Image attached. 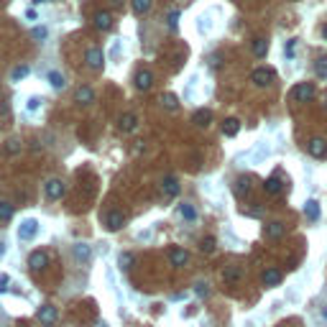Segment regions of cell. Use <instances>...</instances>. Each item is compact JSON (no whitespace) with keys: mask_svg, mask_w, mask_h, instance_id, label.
I'll list each match as a JSON object with an SVG mask.
<instances>
[{"mask_svg":"<svg viewBox=\"0 0 327 327\" xmlns=\"http://www.w3.org/2000/svg\"><path fill=\"white\" fill-rule=\"evenodd\" d=\"M192 123H195V126H197V128H207V126H210V123H212V112H210V110H205V108H202V110H197V112H195V115H192Z\"/></svg>","mask_w":327,"mask_h":327,"instance_id":"cell-23","label":"cell"},{"mask_svg":"<svg viewBox=\"0 0 327 327\" xmlns=\"http://www.w3.org/2000/svg\"><path fill=\"white\" fill-rule=\"evenodd\" d=\"M240 279H243V266H228L222 271V281H225V284H238Z\"/></svg>","mask_w":327,"mask_h":327,"instance_id":"cell-15","label":"cell"},{"mask_svg":"<svg viewBox=\"0 0 327 327\" xmlns=\"http://www.w3.org/2000/svg\"><path fill=\"white\" fill-rule=\"evenodd\" d=\"M41 103H44V100H41V97H28V105H26V108H28L31 112H36V110L41 108Z\"/></svg>","mask_w":327,"mask_h":327,"instance_id":"cell-37","label":"cell"},{"mask_svg":"<svg viewBox=\"0 0 327 327\" xmlns=\"http://www.w3.org/2000/svg\"><path fill=\"white\" fill-rule=\"evenodd\" d=\"M169 261H172V266H187V261H189V253L184 251V248H172L169 251Z\"/></svg>","mask_w":327,"mask_h":327,"instance_id":"cell-16","label":"cell"},{"mask_svg":"<svg viewBox=\"0 0 327 327\" xmlns=\"http://www.w3.org/2000/svg\"><path fill=\"white\" fill-rule=\"evenodd\" d=\"M44 195H46V199L56 202V199H62L66 195V182L64 179H46V184H44Z\"/></svg>","mask_w":327,"mask_h":327,"instance_id":"cell-1","label":"cell"},{"mask_svg":"<svg viewBox=\"0 0 327 327\" xmlns=\"http://www.w3.org/2000/svg\"><path fill=\"white\" fill-rule=\"evenodd\" d=\"M325 108H327V100H325Z\"/></svg>","mask_w":327,"mask_h":327,"instance_id":"cell-48","label":"cell"},{"mask_svg":"<svg viewBox=\"0 0 327 327\" xmlns=\"http://www.w3.org/2000/svg\"><path fill=\"white\" fill-rule=\"evenodd\" d=\"M307 151H309V156H314V159H325L327 156V141L325 138H312L307 143Z\"/></svg>","mask_w":327,"mask_h":327,"instance_id":"cell-10","label":"cell"},{"mask_svg":"<svg viewBox=\"0 0 327 327\" xmlns=\"http://www.w3.org/2000/svg\"><path fill=\"white\" fill-rule=\"evenodd\" d=\"M72 258L77 266H87L89 261H92V245L80 240V243H72Z\"/></svg>","mask_w":327,"mask_h":327,"instance_id":"cell-3","label":"cell"},{"mask_svg":"<svg viewBox=\"0 0 327 327\" xmlns=\"http://www.w3.org/2000/svg\"><path fill=\"white\" fill-rule=\"evenodd\" d=\"M36 320L44 327H51V325L59 322V309H56L54 304H41V307L36 309Z\"/></svg>","mask_w":327,"mask_h":327,"instance_id":"cell-4","label":"cell"},{"mask_svg":"<svg viewBox=\"0 0 327 327\" xmlns=\"http://www.w3.org/2000/svg\"><path fill=\"white\" fill-rule=\"evenodd\" d=\"M281 279H284V276H281L279 268H266L263 276H261L263 286H268V289H271V286H279V284H281Z\"/></svg>","mask_w":327,"mask_h":327,"instance_id":"cell-14","label":"cell"},{"mask_svg":"<svg viewBox=\"0 0 327 327\" xmlns=\"http://www.w3.org/2000/svg\"><path fill=\"white\" fill-rule=\"evenodd\" d=\"M131 263H133V256H131V253H123V256H120V266H123V268H131Z\"/></svg>","mask_w":327,"mask_h":327,"instance_id":"cell-39","label":"cell"},{"mask_svg":"<svg viewBox=\"0 0 327 327\" xmlns=\"http://www.w3.org/2000/svg\"><path fill=\"white\" fill-rule=\"evenodd\" d=\"M281 189H284V184H281V179L276 174H271L263 182V192H266V195H281Z\"/></svg>","mask_w":327,"mask_h":327,"instance_id":"cell-22","label":"cell"},{"mask_svg":"<svg viewBox=\"0 0 327 327\" xmlns=\"http://www.w3.org/2000/svg\"><path fill=\"white\" fill-rule=\"evenodd\" d=\"M304 215H307L309 222H317L320 215H322V207H320V202L317 199H307L304 202Z\"/></svg>","mask_w":327,"mask_h":327,"instance_id":"cell-13","label":"cell"},{"mask_svg":"<svg viewBox=\"0 0 327 327\" xmlns=\"http://www.w3.org/2000/svg\"><path fill=\"white\" fill-rule=\"evenodd\" d=\"M74 100L77 103H82V105H89L95 100V92H92V87H87V85H82V87H77L74 89Z\"/></svg>","mask_w":327,"mask_h":327,"instance_id":"cell-18","label":"cell"},{"mask_svg":"<svg viewBox=\"0 0 327 327\" xmlns=\"http://www.w3.org/2000/svg\"><path fill=\"white\" fill-rule=\"evenodd\" d=\"M215 238H202V243H199V248H202V251H205V253H212V251H215Z\"/></svg>","mask_w":327,"mask_h":327,"instance_id":"cell-34","label":"cell"},{"mask_svg":"<svg viewBox=\"0 0 327 327\" xmlns=\"http://www.w3.org/2000/svg\"><path fill=\"white\" fill-rule=\"evenodd\" d=\"M10 220H13V205L0 199V222H10Z\"/></svg>","mask_w":327,"mask_h":327,"instance_id":"cell-27","label":"cell"},{"mask_svg":"<svg viewBox=\"0 0 327 327\" xmlns=\"http://www.w3.org/2000/svg\"><path fill=\"white\" fill-rule=\"evenodd\" d=\"M28 74H31V66L18 64V66H13V72H10V82H21V80H26Z\"/></svg>","mask_w":327,"mask_h":327,"instance_id":"cell-25","label":"cell"},{"mask_svg":"<svg viewBox=\"0 0 327 327\" xmlns=\"http://www.w3.org/2000/svg\"><path fill=\"white\" fill-rule=\"evenodd\" d=\"M233 192H235V197H238V199L248 197V192H251V179H248V176H240V179H235V184H233Z\"/></svg>","mask_w":327,"mask_h":327,"instance_id":"cell-19","label":"cell"},{"mask_svg":"<svg viewBox=\"0 0 327 327\" xmlns=\"http://www.w3.org/2000/svg\"><path fill=\"white\" fill-rule=\"evenodd\" d=\"M8 151L16 153V151H18V141H10V143H8Z\"/></svg>","mask_w":327,"mask_h":327,"instance_id":"cell-43","label":"cell"},{"mask_svg":"<svg viewBox=\"0 0 327 327\" xmlns=\"http://www.w3.org/2000/svg\"><path fill=\"white\" fill-rule=\"evenodd\" d=\"M166 23H169V28H172V31H176V26H179V10H172V13H169Z\"/></svg>","mask_w":327,"mask_h":327,"instance_id":"cell-35","label":"cell"},{"mask_svg":"<svg viewBox=\"0 0 327 327\" xmlns=\"http://www.w3.org/2000/svg\"><path fill=\"white\" fill-rule=\"evenodd\" d=\"M161 195L164 197H176L179 195V179L176 176H164L161 179Z\"/></svg>","mask_w":327,"mask_h":327,"instance_id":"cell-11","label":"cell"},{"mask_svg":"<svg viewBox=\"0 0 327 327\" xmlns=\"http://www.w3.org/2000/svg\"><path fill=\"white\" fill-rule=\"evenodd\" d=\"M179 218H182L184 222H197V210L192 202H182L179 205Z\"/></svg>","mask_w":327,"mask_h":327,"instance_id":"cell-20","label":"cell"},{"mask_svg":"<svg viewBox=\"0 0 327 327\" xmlns=\"http://www.w3.org/2000/svg\"><path fill=\"white\" fill-rule=\"evenodd\" d=\"M314 72H317V77H327V59H317Z\"/></svg>","mask_w":327,"mask_h":327,"instance_id":"cell-36","label":"cell"},{"mask_svg":"<svg viewBox=\"0 0 327 327\" xmlns=\"http://www.w3.org/2000/svg\"><path fill=\"white\" fill-rule=\"evenodd\" d=\"M118 128H120L123 133H133V131L138 128V115H133V112H126V115H120Z\"/></svg>","mask_w":327,"mask_h":327,"instance_id":"cell-12","label":"cell"},{"mask_svg":"<svg viewBox=\"0 0 327 327\" xmlns=\"http://www.w3.org/2000/svg\"><path fill=\"white\" fill-rule=\"evenodd\" d=\"M5 284H8V276H0V294H3V291L8 289Z\"/></svg>","mask_w":327,"mask_h":327,"instance_id":"cell-42","label":"cell"},{"mask_svg":"<svg viewBox=\"0 0 327 327\" xmlns=\"http://www.w3.org/2000/svg\"><path fill=\"white\" fill-rule=\"evenodd\" d=\"M284 235H286V225L281 222V220L266 222V238H268V240H281Z\"/></svg>","mask_w":327,"mask_h":327,"instance_id":"cell-9","label":"cell"},{"mask_svg":"<svg viewBox=\"0 0 327 327\" xmlns=\"http://www.w3.org/2000/svg\"><path fill=\"white\" fill-rule=\"evenodd\" d=\"M3 256H5V238L0 235V258H3Z\"/></svg>","mask_w":327,"mask_h":327,"instance_id":"cell-44","label":"cell"},{"mask_svg":"<svg viewBox=\"0 0 327 327\" xmlns=\"http://www.w3.org/2000/svg\"><path fill=\"white\" fill-rule=\"evenodd\" d=\"M314 97V85L312 82H299L294 89H291V100L294 103H309Z\"/></svg>","mask_w":327,"mask_h":327,"instance_id":"cell-5","label":"cell"},{"mask_svg":"<svg viewBox=\"0 0 327 327\" xmlns=\"http://www.w3.org/2000/svg\"><path fill=\"white\" fill-rule=\"evenodd\" d=\"M151 85H153V74L149 69H141L136 74V87L138 89H151Z\"/></svg>","mask_w":327,"mask_h":327,"instance_id":"cell-24","label":"cell"},{"mask_svg":"<svg viewBox=\"0 0 327 327\" xmlns=\"http://www.w3.org/2000/svg\"><path fill=\"white\" fill-rule=\"evenodd\" d=\"M294 49H297V39H289V41H286V49H284V51H286V59H291V56H294Z\"/></svg>","mask_w":327,"mask_h":327,"instance_id":"cell-38","label":"cell"},{"mask_svg":"<svg viewBox=\"0 0 327 327\" xmlns=\"http://www.w3.org/2000/svg\"><path fill=\"white\" fill-rule=\"evenodd\" d=\"M33 3H36V5H39V3H46V0H33Z\"/></svg>","mask_w":327,"mask_h":327,"instance_id":"cell-47","label":"cell"},{"mask_svg":"<svg viewBox=\"0 0 327 327\" xmlns=\"http://www.w3.org/2000/svg\"><path fill=\"white\" fill-rule=\"evenodd\" d=\"M322 36H325V39H327V23H325V26H322Z\"/></svg>","mask_w":327,"mask_h":327,"instance_id":"cell-46","label":"cell"},{"mask_svg":"<svg viewBox=\"0 0 327 327\" xmlns=\"http://www.w3.org/2000/svg\"><path fill=\"white\" fill-rule=\"evenodd\" d=\"M161 103H164L166 110H176V108H179V100H176V95H172V92H166V95L161 97Z\"/></svg>","mask_w":327,"mask_h":327,"instance_id":"cell-31","label":"cell"},{"mask_svg":"<svg viewBox=\"0 0 327 327\" xmlns=\"http://www.w3.org/2000/svg\"><path fill=\"white\" fill-rule=\"evenodd\" d=\"M320 314H322V320L327 322V304H322V307H320Z\"/></svg>","mask_w":327,"mask_h":327,"instance_id":"cell-45","label":"cell"},{"mask_svg":"<svg viewBox=\"0 0 327 327\" xmlns=\"http://www.w3.org/2000/svg\"><path fill=\"white\" fill-rule=\"evenodd\" d=\"M195 294L197 297H210V284H207V281H197V284H195Z\"/></svg>","mask_w":327,"mask_h":327,"instance_id":"cell-33","label":"cell"},{"mask_svg":"<svg viewBox=\"0 0 327 327\" xmlns=\"http://www.w3.org/2000/svg\"><path fill=\"white\" fill-rule=\"evenodd\" d=\"M110 26H112V16H110V13H97V16H95V28L108 31Z\"/></svg>","mask_w":327,"mask_h":327,"instance_id":"cell-28","label":"cell"},{"mask_svg":"<svg viewBox=\"0 0 327 327\" xmlns=\"http://www.w3.org/2000/svg\"><path fill=\"white\" fill-rule=\"evenodd\" d=\"M133 13H138V16H143V13H149L151 10V0H133Z\"/></svg>","mask_w":327,"mask_h":327,"instance_id":"cell-30","label":"cell"},{"mask_svg":"<svg viewBox=\"0 0 327 327\" xmlns=\"http://www.w3.org/2000/svg\"><path fill=\"white\" fill-rule=\"evenodd\" d=\"M46 263H49V256L44 253V251H33V253L28 256V266L33 268V271H41Z\"/></svg>","mask_w":327,"mask_h":327,"instance_id":"cell-17","label":"cell"},{"mask_svg":"<svg viewBox=\"0 0 327 327\" xmlns=\"http://www.w3.org/2000/svg\"><path fill=\"white\" fill-rule=\"evenodd\" d=\"M8 112H10V110H8V103H5V100H0V115H3V118H5V115H8Z\"/></svg>","mask_w":327,"mask_h":327,"instance_id":"cell-41","label":"cell"},{"mask_svg":"<svg viewBox=\"0 0 327 327\" xmlns=\"http://www.w3.org/2000/svg\"><path fill=\"white\" fill-rule=\"evenodd\" d=\"M251 49H253V54L258 56V59H263V56L268 54V41L258 36V39H253V46Z\"/></svg>","mask_w":327,"mask_h":327,"instance_id":"cell-26","label":"cell"},{"mask_svg":"<svg viewBox=\"0 0 327 327\" xmlns=\"http://www.w3.org/2000/svg\"><path fill=\"white\" fill-rule=\"evenodd\" d=\"M103 222H105V228H108L110 233H115V230H120L123 225H126V215H123V212H118V210H110Z\"/></svg>","mask_w":327,"mask_h":327,"instance_id":"cell-7","label":"cell"},{"mask_svg":"<svg viewBox=\"0 0 327 327\" xmlns=\"http://www.w3.org/2000/svg\"><path fill=\"white\" fill-rule=\"evenodd\" d=\"M85 62H87V66L89 69H103V64H105V54H103V49H87V54H85Z\"/></svg>","mask_w":327,"mask_h":327,"instance_id":"cell-8","label":"cell"},{"mask_svg":"<svg viewBox=\"0 0 327 327\" xmlns=\"http://www.w3.org/2000/svg\"><path fill=\"white\" fill-rule=\"evenodd\" d=\"M46 80H49V85H51L54 89H64V87H66L64 74H59V72H49V74H46Z\"/></svg>","mask_w":327,"mask_h":327,"instance_id":"cell-29","label":"cell"},{"mask_svg":"<svg viewBox=\"0 0 327 327\" xmlns=\"http://www.w3.org/2000/svg\"><path fill=\"white\" fill-rule=\"evenodd\" d=\"M251 82L256 87H268L274 82V69H266V66H258V69H253L251 74Z\"/></svg>","mask_w":327,"mask_h":327,"instance_id":"cell-6","label":"cell"},{"mask_svg":"<svg viewBox=\"0 0 327 327\" xmlns=\"http://www.w3.org/2000/svg\"><path fill=\"white\" fill-rule=\"evenodd\" d=\"M39 235V220L36 218H26V220H21V225H18V240L21 243H28V240H33Z\"/></svg>","mask_w":327,"mask_h":327,"instance_id":"cell-2","label":"cell"},{"mask_svg":"<svg viewBox=\"0 0 327 327\" xmlns=\"http://www.w3.org/2000/svg\"><path fill=\"white\" fill-rule=\"evenodd\" d=\"M240 133V120L238 118H228L222 123V136H228V138H235Z\"/></svg>","mask_w":327,"mask_h":327,"instance_id":"cell-21","label":"cell"},{"mask_svg":"<svg viewBox=\"0 0 327 327\" xmlns=\"http://www.w3.org/2000/svg\"><path fill=\"white\" fill-rule=\"evenodd\" d=\"M8 322H10V317H8V312L0 307V327H8Z\"/></svg>","mask_w":327,"mask_h":327,"instance_id":"cell-40","label":"cell"},{"mask_svg":"<svg viewBox=\"0 0 327 327\" xmlns=\"http://www.w3.org/2000/svg\"><path fill=\"white\" fill-rule=\"evenodd\" d=\"M31 36L36 39V41H44V39L49 36V28H46V26H33V28H31Z\"/></svg>","mask_w":327,"mask_h":327,"instance_id":"cell-32","label":"cell"}]
</instances>
